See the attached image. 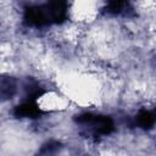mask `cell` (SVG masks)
I'll use <instances>...</instances> for the list:
<instances>
[{"label": "cell", "mask_w": 156, "mask_h": 156, "mask_svg": "<svg viewBox=\"0 0 156 156\" xmlns=\"http://www.w3.org/2000/svg\"><path fill=\"white\" fill-rule=\"evenodd\" d=\"M123 0H110V10L113 12H118L122 7Z\"/></svg>", "instance_id": "6"}, {"label": "cell", "mask_w": 156, "mask_h": 156, "mask_svg": "<svg viewBox=\"0 0 156 156\" xmlns=\"http://www.w3.org/2000/svg\"><path fill=\"white\" fill-rule=\"evenodd\" d=\"M90 123L93 126H95L96 129L99 130V133H101V134H108L115 128L112 119L106 116H94V118Z\"/></svg>", "instance_id": "4"}, {"label": "cell", "mask_w": 156, "mask_h": 156, "mask_svg": "<svg viewBox=\"0 0 156 156\" xmlns=\"http://www.w3.org/2000/svg\"><path fill=\"white\" fill-rule=\"evenodd\" d=\"M16 117H39L43 111L38 107V105L35 104V100H28L26 102H23L22 105H18L15 111H13Z\"/></svg>", "instance_id": "3"}, {"label": "cell", "mask_w": 156, "mask_h": 156, "mask_svg": "<svg viewBox=\"0 0 156 156\" xmlns=\"http://www.w3.org/2000/svg\"><path fill=\"white\" fill-rule=\"evenodd\" d=\"M156 122V115L151 111H141L138 115V124L144 128V129H149L151 128Z\"/></svg>", "instance_id": "5"}, {"label": "cell", "mask_w": 156, "mask_h": 156, "mask_svg": "<svg viewBox=\"0 0 156 156\" xmlns=\"http://www.w3.org/2000/svg\"><path fill=\"white\" fill-rule=\"evenodd\" d=\"M45 10L51 22L62 23L67 18V0H49Z\"/></svg>", "instance_id": "1"}, {"label": "cell", "mask_w": 156, "mask_h": 156, "mask_svg": "<svg viewBox=\"0 0 156 156\" xmlns=\"http://www.w3.org/2000/svg\"><path fill=\"white\" fill-rule=\"evenodd\" d=\"M24 20L28 24L35 26V27L44 26L50 21L46 10L43 7H38V6L27 7L24 11Z\"/></svg>", "instance_id": "2"}]
</instances>
